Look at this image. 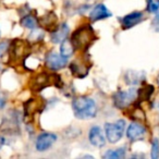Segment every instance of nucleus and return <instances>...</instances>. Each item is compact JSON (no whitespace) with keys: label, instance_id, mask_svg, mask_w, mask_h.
Returning a JSON list of instances; mask_svg holds the SVG:
<instances>
[{"label":"nucleus","instance_id":"10","mask_svg":"<svg viewBox=\"0 0 159 159\" xmlns=\"http://www.w3.org/2000/svg\"><path fill=\"white\" fill-rule=\"evenodd\" d=\"M146 133H147V129L144 124L139 123V122H132L130 125L128 126L126 130V137L130 139L131 142H136L141 141L145 137Z\"/></svg>","mask_w":159,"mask_h":159},{"label":"nucleus","instance_id":"12","mask_svg":"<svg viewBox=\"0 0 159 159\" xmlns=\"http://www.w3.org/2000/svg\"><path fill=\"white\" fill-rule=\"evenodd\" d=\"M89 141L93 146L102 148L106 145V135L102 133V130L99 126L94 125L89 132Z\"/></svg>","mask_w":159,"mask_h":159},{"label":"nucleus","instance_id":"2","mask_svg":"<svg viewBox=\"0 0 159 159\" xmlns=\"http://www.w3.org/2000/svg\"><path fill=\"white\" fill-rule=\"evenodd\" d=\"M96 34L94 32L92 25L84 24L77 27L72 33L70 40L72 43L75 50L86 51L91 47V45L96 40Z\"/></svg>","mask_w":159,"mask_h":159},{"label":"nucleus","instance_id":"18","mask_svg":"<svg viewBox=\"0 0 159 159\" xmlns=\"http://www.w3.org/2000/svg\"><path fill=\"white\" fill-rule=\"evenodd\" d=\"M21 25L25 29H29V30H34L36 27H38V20L35 18L34 16L32 14H26L24 16L22 19H21Z\"/></svg>","mask_w":159,"mask_h":159},{"label":"nucleus","instance_id":"4","mask_svg":"<svg viewBox=\"0 0 159 159\" xmlns=\"http://www.w3.org/2000/svg\"><path fill=\"white\" fill-rule=\"evenodd\" d=\"M9 55H10V61L12 62H20L25 61L26 57L30 55L31 51V45L29 44L27 40L20 39L16 38L9 44Z\"/></svg>","mask_w":159,"mask_h":159},{"label":"nucleus","instance_id":"16","mask_svg":"<svg viewBox=\"0 0 159 159\" xmlns=\"http://www.w3.org/2000/svg\"><path fill=\"white\" fill-rule=\"evenodd\" d=\"M44 107L43 100L37 98H32V99L27 100L24 104V115L26 117H33L36 112L40 111Z\"/></svg>","mask_w":159,"mask_h":159},{"label":"nucleus","instance_id":"21","mask_svg":"<svg viewBox=\"0 0 159 159\" xmlns=\"http://www.w3.org/2000/svg\"><path fill=\"white\" fill-rule=\"evenodd\" d=\"M146 11L149 13H157L159 11V0H147Z\"/></svg>","mask_w":159,"mask_h":159},{"label":"nucleus","instance_id":"3","mask_svg":"<svg viewBox=\"0 0 159 159\" xmlns=\"http://www.w3.org/2000/svg\"><path fill=\"white\" fill-rule=\"evenodd\" d=\"M50 85H53L58 89L62 87V80L57 73L40 72L36 74L31 81V89L34 92H40Z\"/></svg>","mask_w":159,"mask_h":159},{"label":"nucleus","instance_id":"17","mask_svg":"<svg viewBox=\"0 0 159 159\" xmlns=\"http://www.w3.org/2000/svg\"><path fill=\"white\" fill-rule=\"evenodd\" d=\"M60 44H61V46H60V53H61L63 57L69 59L71 56H73L75 49H74V47H73L72 43H71L70 38H66V39L60 43Z\"/></svg>","mask_w":159,"mask_h":159},{"label":"nucleus","instance_id":"13","mask_svg":"<svg viewBox=\"0 0 159 159\" xmlns=\"http://www.w3.org/2000/svg\"><path fill=\"white\" fill-rule=\"evenodd\" d=\"M38 20V26L40 29H44L48 32H52L58 26V18L55 12L49 11L45 13L43 16H40Z\"/></svg>","mask_w":159,"mask_h":159},{"label":"nucleus","instance_id":"8","mask_svg":"<svg viewBox=\"0 0 159 159\" xmlns=\"http://www.w3.org/2000/svg\"><path fill=\"white\" fill-rule=\"evenodd\" d=\"M45 64L49 70L56 72V71L63 69L68 64V58L63 57L61 53H58L53 50L49 51L45 58Z\"/></svg>","mask_w":159,"mask_h":159},{"label":"nucleus","instance_id":"24","mask_svg":"<svg viewBox=\"0 0 159 159\" xmlns=\"http://www.w3.org/2000/svg\"><path fill=\"white\" fill-rule=\"evenodd\" d=\"M152 30H154V31L159 32V13H157L156 16L154 18V20H152Z\"/></svg>","mask_w":159,"mask_h":159},{"label":"nucleus","instance_id":"6","mask_svg":"<svg viewBox=\"0 0 159 159\" xmlns=\"http://www.w3.org/2000/svg\"><path fill=\"white\" fill-rule=\"evenodd\" d=\"M125 130V121L120 119L116 122H109L105 124V135L109 143L116 144L123 136Z\"/></svg>","mask_w":159,"mask_h":159},{"label":"nucleus","instance_id":"7","mask_svg":"<svg viewBox=\"0 0 159 159\" xmlns=\"http://www.w3.org/2000/svg\"><path fill=\"white\" fill-rule=\"evenodd\" d=\"M69 66H70V71L73 76L77 79H83L89 74V69L92 68V63L85 57H79L73 60Z\"/></svg>","mask_w":159,"mask_h":159},{"label":"nucleus","instance_id":"20","mask_svg":"<svg viewBox=\"0 0 159 159\" xmlns=\"http://www.w3.org/2000/svg\"><path fill=\"white\" fill-rule=\"evenodd\" d=\"M126 83L131 85H136L137 83H139L141 81H143V74L139 72H133V71H130L128 72L125 76Z\"/></svg>","mask_w":159,"mask_h":159},{"label":"nucleus","instance_id":"25","mask_svg":"<svg viewBox=\"0 0 159 159\" xmlns=\"http://www.w3.org/2000/svg\"><path fill=\"white\" fill-rule=\"evenodd\" d=\"M5 144V139H3V137L0 136V148L2 147V145Z\"/></svg>","mask_w":159,"mask_h":159},{"label":"nucleus","instance_id":"11","mask_svg":"<svg viewBox=\"0 0 159 159\" xmlns=\"http://www.w3.org/2000/svg\"><path fill=\"white\" fill-rule=\"evenodd\" d=\"M144 18H145V16H144L143 12L134 11L122 16L120 19V24H121V27L123 30H130L139 23H141L142 21H144Z\"/></svg>","mask_w":159,"mask_h":159},{"label":"nucleus","instance_id":"15","mask_svg":"<svg viewBox=\"0 0 159 159\" xmlns=\"http://www.w3.org/2000/svg\"><path fill=\"white\" fill-rule=\"evenodd\" d=\"M69 33H70L69 25L66 23H61L52 32H50V39L53 44H59L63 42L66 38H68Z\"/></svg>","mask_w":159,"mask_h":159},{"label":"nucleus","instance_id":"19","mask_svg":"<svg viewBox=\"0 0 159 159\" xmlns=\"http://www.w3.org/2000/svg\"><path fill=\"white\" fill-rule=\"evenodd\" d=\"M126 152V148L125 147H119L117 149H110L107 150L104 154V158H108V159H120L123 158L125 156Z\"/></svg>","mask_w":159,"mask_h":159},{"label":"nucleus","instance_id":"22","mask_svg":"<svg viewBox=\"0 0 159 159\" xmlns=\"http://www.w3.org/2000/svg\"><path fill=\"white\" fill-rule=\"evenodd\" d=\"M150 157L152 159L159 158V139H154L152 142V148H150Z\"/></svg>","mask_w":159,"mask_h":159},{"label":"nucleus","instance_id":"23","mask_svg":"<svg viewBox=\"0 0 159 159\" xmlns=\"http://www.w3.org/2000/svg\"><path fill=\"white\" fill-rule=\"evenodd\" d=\"M8 49H9V43L6 40L0 43V58L3 57L8 52Z\"/></svg>","mask_w":159,"mask_h":159},{"label":"nucleus","instance_id":"5","mask_svg":"<svg viewBox=\"0 0 159 159\" xmlns=\"http://www.w3.org/2000/svg\"><path fill=\"white\" fill-rule=\"evenodd\" d=\"M137 95H139V89L134 87L126 91H119L112 96L113 105L119 109H125L134 106L137 102Z\"/></svg>","mask_w":159,"mask_h":159},{"label":"nucleus","instance_id":"14","mask_svg":"<svg viewBox=\"0 0 159 159\" xmlns=\"http://www.w3.org/2000/svg\"><path fill=\"white\" fill-rule=\"evenodd\" d=\"M112 16L111 11L102 3H98V5L94 6L91 9L89 12V20L92 22H96V21L105 20V19H108Z\"/></svg>","mask_w":159,"mask_h":159},{"label":"nucleus","instance_id":"9","mask_svg":"<svg viewBox=\"0 0 159 159\" xmlns=\"http://www.w3.org/2000/svg\"><path fill=\"white\" fill-rule=\"evenodd\" d=\"M57 135L51 132H44L39 134L36 139L35 148L37 152H46L57 141Z\"/></svg>","mask_w":159,"mask_h":159},{"label":"nucleus","instance_id":"26","mask_svg":"<svg viewBox=\"0 0 159 159\" xmlns=\"http://www.w3.org/2000/svg\"><path fill=\"white\" fill-rule=\"evenodd\" d=\"M157 81H158V84H159V75H158V77H157Z\"/></svg>","mask_w":159,"mask_h":159},{"label":"nucleus","instance_id":"1","mask_svg":"<svg viewBox=\"0 0 159 159\" xmlns=\"http://www.w3.org/2000/svg\"><path fill=\"white\" fill-rule=\"evenodd\" d=\"M72 110L75 118L81 120L93 119L98 112L95 100L87 96H79V97L73 98Z\"/></svg>","mask_w":159,"mask_h":159}]
</instances>
